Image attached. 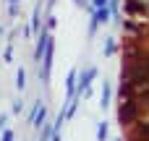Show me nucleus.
Here are the masks:
<instances>
[{
	"label": "nucleus",
	"instance_id": "0eeeda50",
	"mask_svg": "<svg viewBox=\"0 0 149 141\" xmlns=\"http://www.w3.org/2000/svg\"><path fill=\"white\" fill-rule=\"evenodd\" d=\"M3 141H13V131H5L3 133Z\"/></svg>",
	"mask_w": 149,
	"mask_h": 141
},
{
	"label": "nucleus",
	"instance_id": "20e7f679",
	"mask_svg": "<svg viewBox=\"0 0 149 141\" xmlns=\"http://www.w3.org/2000/svg\"><path fill=\"white\" fill-rule=\"evenodd\" d=\"M97 139H100V141L107 139V123H100V128H97Z\"/></svg>",
	"mask_w": 149,
	"mask_h": 141
},
{
	"label": "nucleus",
	"instance_id": "39448f33",
	"mask_svg": "<svg viewBox=\"0 0 149 141\" xmlns=\"http://www.w3.org/2000/svg\"><path fill=\"white\" fill-rule=\"evenodd\" d=\"M107 99H110V86H105V92H102V107L107 105Z\"/></svg>",
	"mask_w": 149,
	"mask_h": 141
},
{
	"label": "nucleus",
	"instance_id": "f257e3e1",
	"mask_svg": "<svg viewBox=\"0 0 149 141\" xmlns=\"http://www.w3.org/2000/svg\"><path fill=\"white\" fill-rule=\"evenodd\" d=\"M136 113H139V110H136V102H131V99L123 102L120 110H118V120H120V126H123V123H134V120H136Z\"/></svg>",
	"mask_w": 149,
	"mask_h": 141
},
{
	"label": "nucleus",
	"instance_id": "6e6552de",
	"mask_svg": "<svg viewBox=\"0 0 149 141\" xmlns=\"http://www.w3.org/2000/svg\"><path fill=\"white\" fill-rule=\"evenodd\" d=\"M50 141H60V133H52V136H50Z\"/></svg>",
	"mask_w": 149,
	"mask_h": 141
},
{
	"label": "nucleus",
	"instance_id": "423d86ee",
	"mask_svg": "<svg viewBox=\"0 0 149 141\" xmlns=\"http://www.w3.org/2000/svg\"><path fill=\"white\" fill-rule=\"evenodd\" d=\"M16 84H18V89H24V71H18V76H16Z\"/></svg>",
	"mask_w": 149,
	"mask_h": 141
},
{
	"label": "nucleus",
	"instance_id": "7ed1b4c3",
	"mask_svg": "<svg viewBox=\"0 0 149 141\" xmlns=\"http://www.w3.org/2000/svg\"><path fill=\"white\" fill-rule=\"evenodd\" d=\"M136 136H141V139L149 141V120L147 123H139V131H136Z\"/></svg>",
	"mask_w": 149,
	"mask_h": 141
},
{
	"label": "nucleus",
	"instance_id": "1a4fd4ad",
	"mask_svg": "<svg viewBox=\"0 0 149 141\" xmlns=\"http://www.w3.org/2000/svg\"><path fill=\"white\" fill-rule=\"evenodd\" d=\"M134 141H147V139H141V136H136V139H134Z\"/></svg>",
	"mask_w": 149,
	"mask_h": 141
},
{
	"label": "nucleus",
	"instance_id": "f03ea898",
	"mask_svg": "<svg viewBox=\"0 0 149 141\" xmlns=\"http://www.w3.org/2000/svg\"><path fill=\"white\" fill-rule=\"evenodd\" d=\"M92 78H94V71H92V68H89V71H86V73H84V78H81V86H79V94H81V92H86V89H89V81H92Z\"/></svg>",
	"mask_w": 149,
	"mask_h": 141
}]
</instances>
